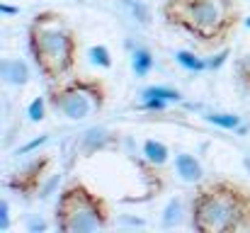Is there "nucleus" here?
Segmentation results:
<instances>
[{"mask_svg": "<svg viewBox=\"0 0 250 233\" xmlns=\"http://www.w3.org/2000/svg\"><path fill=\"white\" fill-rule=\"evenodd\" d=\"M44 229H46V224H44L42 219H39V221H37V219L29 221V231H44Z\"/></svg>", "mask_w": 250, "mask_h": 233, "instance_id": "obj_25", "label": "nucleus"}, {"mask_svg": "<svg viewBox=\"0 0 250 233\" xmlns=\"http://www.w3.org/2000/svg\"><path fill=\"white\" fill-rule=\"evenodd\" d=\"M175 172L180 175V180L185 182H199L204 177V168L202 163L189 153H177L175 155Z\"/></svg>", "mask_w": 250, "mask_h": 233, "instance_id": "obj_8", "label": "nucleus"}, {"mask_svg": "<svg viewBox=\"0 0 250 233\" xmlns=\"http://www.w3.org/2000/svg\"><path fill=\"white\" fill-rule=\"evenodd\" d=\"M0 12H2V15H20V7H12V5H5V2H2V5H0Z\"/></svg>", "mask_w": 250, "mask_h": 233, "instance_id": "obj_24", "label": "nucleus"}, {"mask_svg": "<svg viewBox=\"0 0 250 233\" xmlns=\"http://www.w3.org/2000/svg\"><path fill=\"white\" fill-rule=\"evenodd\" d=\"M243 22H246V27H250V17H246V20H243Z\"/></svg>", "mask_w": 250, "mask_h": 233, "instance_id": "obj_26", "label": "nucleus"}, {"mask_svg": "<svg viewBox=\"0 0 250 233\" xmlns=\"http://www.w3.org/2000/svg\"><path fill=\"white\" fill-rule=\"evenodd\" d=\"M233 76H236V87L241 90V95L250 100V56L248 54H243V56L236 59Z\"/></svg>", "mask_w": 250, "mask_h": 233, "instance_id": "obj_12", "label": "nucleus"}, {"mask_svg": "<svg viewBox=\"0 0 250 233\" xmlns=\"http://www.w3.org/2000/svg\"><path fill=\"white\" fill-rule=\"evenodd\" d=\"M167 105V100H161V97H146V100H141L139 105H136V109H141V112H163Z\"/></svg>", "mask_w": 250, "mask_h": 233, "instance_id": "obj_20", "label": "nucleus"}, {"mask_svg": "<svg viewBox=\"0 0 250 233\" xmlns=\"http://www.w3.org/2000/svg\"><path fill=\"white\" fill-rule=\"evenodd\" d=\"M46 141H49V136H46V134H42V136H37V139H32L29 144H24V146H22V148L17 151V155H27V153H32V151H37L39 146H44Z\"/></svg>", "mask_w": 250, "mask_h": 233, "instance_id": "obj_22", "label": "nucleus"}, {"mask_svg": "<svg viewBox=\"0 0 250 233\" xmlns=\"http://www.w3.org/2000/svg\"><path fill=\"white\" fill-rule=\"evenodd\" d=\"M189 221L199 233L250 231V187L226 177L199 185L189 204Z\"/></svg>", "mask_w": 250, "mask_h": 233, "instance_id": "obj_2", "label": "nucleus"}, {"mask_svg": "<svg viewBox=\"0 0 250 233\" xmlns=\"http://www.w3.org/2000/svg\"><path fill=\"white\" fill-rule=\"evenodd\" d=\"M78 146H81V151L85 155H95L100 151H107V148H117L119 146V134H114L104 127H92L81 136Z\"/></svg>", "mask_w": 250, "mask_h": 233, "instance_id": "obj_7", "label": "nucleus"}, {"mask_svg": "<svg viewBox=\"0 0 250 233\" xmlns=\"http://www.w3.org/2000/svg\"><path fill=\"white\" fill-rule=\"evenodd\" d=\"M0 76H2V80H5L7 85L22 87V85H27V80H29V66H27L24 61H20V59H5V61L0 64Z\"/></svg>", "mask_w": 250, "mask_h": 233, "instance_id": "obj_9", "label": "nucleus"}, {"mask_svg": "<svg viewBox=\"0 0 250 233\" xmlns=\"http://www.w3.org/2000/svg\"><path fill=\"white\" fill-rule=\"evenodd\" d=\"M146 97H161V100H167V102H180L182 100V95L175 87H166V85H148L141 92V100H146Z\"/></svg>", "mask_w": 250, "mask_h": 233, "instance_id": "obj_17", "label": "nucleus"}, {"mask_svg": "<svg viewBox=\"0 0 250 233\" xmlns=\"http://www.w3.org/2000/svg\"><path fill=\"white\" fill-rule=\"evenodd\" d=\"M161 15L167 27L197 39L204 49L226 46L243 22L238 0H163Z\"/></svg>", "mask_w": 250, "mask_h": 233, "instance_id": "obj_1", "label": "nucleus"}, {"mask_svg": "<svg viewBox=\"0 0 250 233\" xmlns=\"http://www.w3.org/2000/svg\"><path fill=\"white\" fill-rule=\"evenodd\" d=\"M27 46L34 66L49 83L68 78L78 64V34L59 10H42L32 17Z\"/></svg>", "mask_w": 250, "mask_h": 233, "instance_id": "obj_3", "label": "nucleus"}, {"mask_svg": "<svg viewBox=\"0 0 250 233\" xmlns=\"http://www.w3.org/2000/svg\"><path fill=\"white\" fill-rule=\"evenodd\" d=\"M175 61H177L185 71H189V73H202V71H207V59H199V56H194V51H187V49L175 51Z\"/></svg>", "mask_w": 250, "mask_h": 233, "instance_id": "obj_13", "label": "nucleus"}, {"mask_svg": "<svg viewBox=\"0 0 250 233\" xmlns=\"http://www.w3.org/2000/svg\"><path fill=\"white\" fill-rule=\"evenodd\" d=\"M229 56H231L229 46H221L214 56H209V59H207V71H219V68L229 61Z\"/></svg>", "mask_w": 250, "mask_h": 233, "instance_id": "obj_21", "label": "nucleus"}, {"mask_svg": "<svg viewBox=\"0 0 250 233\" xmlns=\"http://www.w3.org/2000/svg\"><path fill=\"white\" fill-rule=\"evenodd\" d=\"M141 155H144L148 163H153V165L163 168V165L167 163V158H170V151H167V146L163 144V141L146 139V141H144V148H141Z\"/></svg>", "mask_w": 250, "mask_h": 233, "instance_id": "obj_11", "label": "nucleus"}, {"mask_svg": "<svg viewBox=\"0 0 250 233\" xmlns=\"http://www.w3.org/2000/svg\"><path fill=\"white\" fill-rule=\"evenodd\" d=\"M49 168H51V155H37L34 160H29L24 168H20L7 177V190L24 199H32L37 192H42Z\"/></svg>", "mask_w": 250, "mask_h": 233, "instance_id": "obj_6", "label": "nucleus"}, {"mask_svg": "<svg viewBox=\"0 0 250 233\" xmlns=\"http://www.w3.org/2000/svg\"><path fill=\"white\" fill-rule=\"evenodd\" d=\"M10 229V204L2 199L0 202V231H7Z\"/></svg>", "mask_w": 250, "mask_h": 233, "instance_id": "obj_23", "label": "nucleus"}, {"mask_svg": "<svg viewBox=\"0 0 250 233\" xmlns=\"http://www.w3.org/2000/svg\"><path fill=\"white\" fill-rule=\"evenodd\" d=\"M46 105H49V100L46 97H34L32 102H29V107H27V117H29V122H42L44 117H46Z\"/></svg>", "mask_w": 250, "mask_h": 233, "instance_id": "obj_18", "label": "nucleus"}, {"mask_svg": "<svg viewBox=\"0 0 250 233\" xmlns=\"http://www.w3.org/2000/svg\"><path fill=\"white\" fill-rule=\"evenodd\" d=\"M112 212L102 194L92 192L83 180H71L63 185L54 221L61 233H90L109 226Z\"/></svg>", "mask_w": 250, "mask_h": 233, "instance_id": "obj_4", "label": "nucleus"}, {"mask_svg": "<svg viewBox=\"0 0 250 233\" xmlns=\"http://www.w3.org/2000/svg\"><path fill=\"white\" fill-rule=\"evenodd\" d=\"M153 68V54L148 46H136L131 51V71L136 78H146Z\"/></svg>", "mask_w": 250, "mask_h": 233, "instance_id": "obj_10", "label": "nucleus"}, {"mask_svg": "<svg viewBox=\"0 0 250 233\" xmlns=\"http://www.w3.org/2000/svg\"><path fill=\"white\" fill-rule=\"evenodd\" d=\"M180 212H182V202H180V199H172V202L166 207L163 226H175V224H180Z\"/></svg>", "mask_w": 250, "mask_h": 233, "instance_id": "obj_19", "label": "nucleus"}, {"mask_svg": "<svg viewBox=\"0 0 250 233\" xmlns=\"http://www.w3.org/2000/svg\"><path fill=\"white\" fill-rule=\"evenodd\" d=\"M207 122L214 124V127H221V129H233V131L241 127V117L231 114V112H209Z\"/></svg>", "mask_w": 250, "mask_h": 233, "instance_id": "obj_15", "label": "nucleus"}, {"mask_svg": "<svg viewBox=\"0 0 250 233\" xmlns=\"http://www.w3.org/2000/svg\"><path fill=\"white\" fill-rule=\"evenodd\" d=\"M122 5H124V10L136 22H141V24H148L151 22V10H148V5L144 0H122Z\"/></svg>", "mask_w": 250, "mask_h": 233, "instance_id": "obj_16", "label": "nucleus"}, {"mask_svg": "<svg viewBox=\"0 0 250 233\" xmlns=\"http://www.w3.org/2000/svg\"><path fill=\"white\" fill-rule=\"evenodd\" d=\"M87 59H90V64L97 66V68H104V71L112 68V54H109V49H107L104 44L90 46V49H87Z\"/></svg>", "mask_w": 250, "mask_h": 233, "instance_id": "obj_14", "label": "nucleus"}, {"mask_svg": "<svg viewBox=\"0 0 250 233\" xmlns=\"http://www.w3.org/2000/svg\"><path fill=\"white\" fill-rule=\"evenodd\" d=\"M107 85L100 78L73 76L54 83L46 92L49 107L71 122H83L100 114L107 105Z\"/></svg>", "mask_w": 250, "mask_h": 233, "instance_id": "obj_5", "label": "nucleus"}]
</instances>
